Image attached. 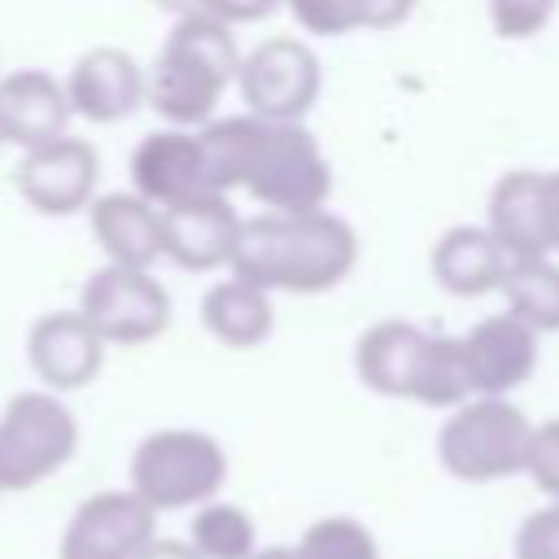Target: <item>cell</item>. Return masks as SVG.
<instances>
[{
    "mask_svg": "<svg viewBox=\"0 0 559 559\" xmlns=\"http://www.w3.org/2000/svg\"><path fill=\"white\" fill-rule=\"evenodd\" d=\"M201 140L227 197L245 188L262 210L280 214L323 210L332 197V162L301 122H271L245 109L205 122Z\"/></svg>",
    "mask_w": 559,
    "mask_h": 559,
    "instance_id": "obj_1",
    "label": "cell"
},
{
    "mask_svg": "<svg viewBox=\"0 0 559 559\" xmlns=\"http://www.w3.org/2000/svg\"><path fill=\"white\" fill-rule=\"evenodd\" d=\"M354 266H358V231L336 210L323 205L301 214L262 210L258 218H245L227 271L262 284L266 293L314 297L345 284Z\"/></svg>",
    "mask_w": 559,
    "mask_h": 559,
    "instance_id": "obj_2",
    "label": "cell"
},
{
    "mask_svg": "<svg viewBox=\"0 0 559 559\" xmlns=\"http://www.w3.org/2000/svg\"><path fill=\"white\" fill-rule=\"evenodd\" d=\"M231 31L236 26L210 13L175 17L148 70V105L166 127H205L218 118V105L227 87H236L245 61Z\"/></svg>",
    "mask_w": 559,
    "mask_h": 559,
    "instance_id": "obj_3",
    "label": "cell"
},
{
    "mask_svg": "<svg viewBox=\"0 0 559 559\" xmlns=\"http://www.w3.org/2000/svg\"><path fill=\"white\" fill-rule=\"evenodd\" d=\"M528 415L511 397H467L437 432V463L463 485H493L528 467Z\"/></svg>",
    "mask_w": 559,
    "mask_h": 559,
    "instance_id": "obj_4",
    "label": "cell"
},
{
    "mask_svg": "<svg viewBox=\"0 0 559 559\" xmlns=\"http://www.w3.org/2000/svg\"><path fill=\"white\" fill-rule=\"evenodd\" d=\"M227 485V450L201 428H157L131 450V489L162 511H192Z\"/></svg>",
    "mask_w": 559,
    "mask_h": 559,
    "instance_id": "obj_5",
    "label": "cell"
},
{
    "mask_svg": "<svg viewBox=\"0 0 559 559\" xmlns=\"http://www.w3.org/2000/svg\"><path fill=\"white\" fill-rule=\"evenodd\" d=\"M79 454V419L52 389L13 393L0 411V485L26 493Z\"/></svg>",
    "mask_w": 559,
    "mask_h": 559,
    "instance_id": "obj_6",
    "label": "cell"
},
{
    "mask_svg": "<svg viewBox=\"0 0 559 559\" xmlns=\"http://www.w3.org/2000/svg\"><path fill=\"white\" fill-rule=\"evenodd\" d=\"M236 92L249 114L271 122H301L323 92V61L297 35H271L240 61Z\"/></svg>",
    "mask_w": 559,
    "mask_h": 559,
    "instance_id": "obj_7",
    "label": "cell"
},
{
    "mask_svg": "<svg viewBox=\"0 0 559 559\" xmlns=\"http://www.w3.org/2000/svg\"><path fill=\"white\" fill-rule=\"evenodd\" d=\"M79 310L109 345L122 349L148 345L170 328V293L148 266H96L79 288Z\"/></svg>",
    "mask_w": 559,
    "mask_h": 559,
    "instance_id": "obj_8",
    "label": "cell"
},
{
    "mask_svg": "<svg viewBox=\"0 0 559 559\" xmlns=\"http://www.w3.org/2000/svg\"><path fill=\"white\" fill-rule=\"evenodd\" d=\"M96 183H100V153L92 140H83L74 131H66L48 144L22 148L17 170H13L17 197L44 218L83 214L96 201Z\"/></svg>",
    "mask_w": 559,
    "mask_h": 559,
    "instance_id": "obj_9",
    "label": "cell"
},
{
    "mask_svg": "<svg viewBox=\"0 0 559 559\" xmlns=\"http://www.w3.org/2000/svg\"><path fill=\"white\" fill-rule=\"evenodd\" d=\"M131 188L157 210L192 205L205 197H227L214 179L201 127H157L131 153Z\"/></svg>",
    "mask_w": 559,
    "mask_h": 559,
    "instance_id": "obj_10",
    "label": "cell"
},
{
    "mask_svg": "<svg viewBox=\"0 0 559 559\" xmlns=\"http://www.w3.org/2000/svg\"><path fill=\"white\" fill-rule=\"evenodd\" d=\"M157 537V511L127 485L100 489L74 507L61 528L57 559H135Z\"/></svg>",
    "mask_w": 559,
    "mask_h": 559,
    "instance_id": "obj_11",
    "label": "cell"
},
{
    "mask_svg": "<svg viewBox=\"0 0 559 559\" xmlns=\"http://www.w3.org/2000/svg\"><path fill=\"white\" fill-rule=\"evenodd\" d=\"M105 354H109V341L92 328V319L79 306L48 310L26 332V362L39 376V384L52 393L87 389L100 376Z\"/></svg>",
    "mask_w": 559,
    "mask_h": 559,
    "instance_id": "obj_12",
    "label": "cell"
},
{
    "mask_svg": "<svg viewBox=\"0 0 559 559\" xmlns=\"http://www.w3.org/2000/svg\"><path fill=\"white\" fill-rule=\"evenodd\" d=\"M459 341H463V362H467L472 397H511L537 371L542 332L528 328L511 310L472 323Z\"/></svg>",
    "mask_w": 559,
    "mask_h": 559,
    "instance_id": "obj_13",
    "label": "cell"
},
{
    "mask_svg": "<svg viewBox=\"0 0 559 559\" xmlns=\"http://www.w3.org/2000/svg\"><path fill=\"white\" fill-rule=\"evenodd\" d=\"M66 92H70L74 118L114 127L148 100V70L127 48L96 44L83 57H74V66L66 74Z\"/></svg>",
    "mask_w": 559,
    "mask_h": 559,
    "instance_id": "obj_14",
    "label": "cell"
},
{
    "mask_svg": "<svg viewBox=\"0 0 559 559\" xmlns=\"http://www.w3.org/2000/svg\"><path fill=\"white\" fill-rule=\"evenodd\" d=\"M245 218L231 210V197H205L192 205L162 210V240L166 262L179 271H223L236 258Z\"/></svg>",
    "mask_w": 559,
    "mask_h": 559,
    "instance_id": "obj_15",
    "label": "cell"
},
{
    "mask_svg": "<svg viewBox=\"0 0 559 559\" xmlns=\"http://www.w3.org/2000/svg\"><path fill=\"white\" fill-rule=\"evenodd\" d=\"M74 105L66 92V79H52L39 66H22L0 79V131L17 148L48 144L70 131Z\"/></svg>",
    "mask_w": 559,
    "mask_h": 559,
    "instance_id": "obj_16",
    "label": "cell"
},
{
    "mask_svg": "<svg viewBox=\"0 0 559 559\" xmlns=\"http://www.w3.org/2000/svg\"><path fill=\"white\" fill-rule=\"evenodd\" d=\"M511 262L515 258L498 245V236L489 227H476V223L445 227L428 249V271L437 280V288H445L450 297L502 293Z\"/></svg>",
    "mask_w": 559,
    "mask_h": 559,
    "instance_id": "obj_17",
    "label": "cell"
},
{
    "mask_svg": "<svg viewBox=\"0 0 559 559\" xmlns=\"http://www.w3.org/2000/svg\"><path fill=\"white\" fill-rule=\"evenodd\" d=\"M87 223H92V236H96L105 262L153 271V262L166 258L162 210L153 201H144L135 188L131 192H100L87 205Z\"/></svg>",
    "mask_w": 559,
    "mask_h": 559,
    "instance_id": "obj_18",
    "label": "cell"
},
{
    "mask_svg": "<svg viewBox=\"0 0 559 559\" xmlns=\"http://www.w3.org/2000/svg\"><path fill=\"white\" fill-rule=\"evenodd\" d=\"M485 227L498 236V245L511 258H546L550 231H546V170H507L489 188V218Z\"/></svg>",
    "mask_w": 559,
    "mask_h": 559,
    "instance_id": "obj_19",
    "label": "cell"
},
{
    "mask_svg": "<svg viewBox=\"0 0 559 559\" xmlns=\"http://www.w3.org/2000/svg\"><path fill=\"white\" fill-rule=\"evenodd\" d=\"M432 332H424L419 323L406 319H380L371 323L358 341H354V376L362 389L380 393V397H402L411 402L415 393V371L424 358Z\"/></svg>",
    "mask_w": 559,
    "mask_h": 559,
    "instance_id": "obj_20",
    "label": "cell"
},
{
    "mask_svg": "<svg viewBox=\"0 0 559 559\" xmlns=\"http://www.w3.org/2000/svg\"><path fill=\"white\" fill-rule=\"evenodd\" d=\"M201 323L223 349H258L275 332V293L227 271L201 297Z\"/></svg>",
    "mask_w": 559,
    "mask_h": 559,
    "instance_id": "obj_21",
    "label": "cell"
},
{
    "mask_svg": "<svg viewBox=\"0 0 559 559\" xmlns=\"http://www.w3.org/2000/svg\"><path fill=\"white\" fill-rule=\"evenodd\" d=\"M502 297H507V310L520 314L542 336L559 332V262H555V253L515 258L502 280Z\"/></svg>",
    "mask_w": 559,
    "mask_h": 559,
    "instance_id": "obj_22",
    "label": "cell"
},
{
    "mask_svg": "<svg viewBox=\"0 0 559 559\" xmlns=\"http://www.w3.org/2000/svg\"><path fill=\"white\" fill-rule=\"evenodd\" d=\"M472 397V380H467V362H463V341L432 332L415 371V393L411 402L432 406V411H454Z\"/></svg>",
    "mask_w": 559,
    "mask_h": 559,
    "instance_id": "obj_23",
    "label": "cell"
},
{
    "mask_svg": "<svg viewBox=\"0 0 559 559\" xmlns=\"http://www.w3.org/2000/svg\"><path fill=\"white\" fill-rule=\"evenodd\" d=\"M188 542L201 559H253L262 546H258V524L245 507L236 502H205L192 511V524H188Z\"/></svg>",
    "mask_w": 559,
    "mask_h": 559,
    "instance_id": "obj_24",
    "label": "cell"
},
{
    "mask_svg": "<svg viewBox=\"0 0 559 559\" xmlns=\"http://www.w3.org/2000/svg\"><path fill=\"white\" fill-rule=\"evenodd\" d=\"M297 559H380V546H376V533L362 520L323 515L301 533Z\"/></svg>",
    "mask_w": 559,
    "mask_h": 559,
    "instance_id": "obj_25",
    "label": "cell"
},
{
    "mask_svg": "<svg viewBox=\"0 0 559 559\" xmlns=\"http://www.w3.org/2000/svg\"><path fill=\"white\" fill-rule=\"evenodd\" d=\"M485 9H489L493 35L520 44V39H533L550 26L559 0H485Z\"/></svg>",
    "mask_w": 559,
    "mask_h": 559,
    "instance_id": "obj_26",
    "label": "cell"
},
{
    "mask_svg": "<svg viewBox=\"0 0 559 559\" xmlns=\"http://www.w3.org/2000/svg\"><path fill=\"white\" fill-rule=\"evenodd\" d=\"M419 0H336L341 35L349 31H393L415 13Z\"/></svg>",
    "mask_w": 559,
    "mask_h": 559,
    "instance_id": "obj_27",
    "label": "cell"
},
{
    "mask_svg": "<svg viewBox=\"0 0 559 559\" xmlns=\"http://www.w3.org/2000/svg\"><path fill=\"white\" fill-rule=\"evenodd\" d=\"M515 559H559V502L555 498L520 520Z\"/></svg>",
    "mask_w": 559,
    "mask_h": 559,
    "instance_id": "obj_28",
    "label": "cell"
},
{
    "mask_svg": "<svg viewBox=\"0 0 559 559\" xmlns=\"http://www.w3.org/2000/svg\"><path fill=\"white\" fill-rule=\"evenodd\" d=\"M528 480L559 502V419H546L533 428V445H528Z\"/></svg>",
    "mask_w": 559,
    "mask_h": 559,
    "instance_id": "obj_29",
    "label": "cell"
},
{
    "mask_svg": "<svg viewBox=\"0 0 559 559\" xmlns=\"http://www.w3.org/2000/svg\"><path fill=\"white\" fill-rule=\"evenodd\" d=\"M275 4H284V0H201V13H210L227 26H249V22L271 17Z\"/></svg>",
    "mask_w": 559,
    "mask_h": 559,
    "instance_id": "obj_30",
    "label": "cell"
},
{
    "mask_svg": "<svg viewBox=\"0 0 559 559\" xmlns=\"http://www.w3.org/2000/svg\"><path fill=\"white\" fill-rule=\"evenodd\" d=\"M135 559H201L188 537H153Z\"/></svg>",
    "mask_w": 559,
    "mask_h": 559,
    "instance_id": "obj_31",
    "label": "cell"
},
{
    "mask_svg": "<svg viewBox=\"0 0 559 559\" xmlns=\"http://www.w3.org/2000/svg\"><path fill=\"white\" fill-rule=\"evenodd\" d=\"M546 231L550 253H559V170H546Z\"/></svg>",
    "mask_w": 559,
    "mask_h": 559,
    "instance_id": "obj_32",
    "label": "cell"
},
{
    "mask_svg": "<svg viewBox=\"0 0 559 559\" xmlns=\"http://www.w3.org/2000/svg\"><path fill=\"white\" fill-rule=\"evenodd\" d=\"M157 9H166V13H175V17H183V13H201V0H153Z\"/></svg>",
    "mask_w": 559,
    "mask_h": 559,
    "instance_id": "obj_33",
    "label": "cell"
},
{
    "mask_svg": "<svg viewBox=\"0 0 559 559\" xmlns=\"http://www.w3.org/2000/svg\"><path fill=\"white\" fill-rule=\"evenodd\" d=\"M253 559H297V546H262Z\"/></svg>",
    "mask_w": 559,
    "mask_h": 559,
    "instance_id": "obj_34",
    "label": "cell"
},
{
    "mask_svg": "<svg viewBox=\"0 0 559 559\" xmlns=\"http://www.w3.org/2000/svg\"><path fill=\"white\" fill-rule=\"evenodd\" d=\"M4 144H9V140H4V131H0V148H4Z\"/></svg>",
    "mask_w": 559,
    "mask_h": 559,
    "instance_id": "obj_35",
    "label": "cell"
},
{
    "mask_svg": "<svg viewBox=\"0 0 559 559\" xmlns=\"http://www.w3.org/2000/svg\"><path fill=\"white\" fill-rule=\"evenodd\" d=\"M0 498H4V485H0Z\"/></svg>",
    "mask_w": 559,
    "mask_h": 559,
    "instance_id": "obj_36",
    "label": "cell"
},
{
    "mask_svg": "<svg viewBox=\"0 0 559 559\" xmlns=\"http://www.w3.org/2000/svg\"><path fill=\"white\" fill-rule=\"evenodd\" d=\"M284 4H293V0H284Z\"/></svg>",
    "mask_w": 559,
    "mask_h": 559,
    "instance_id": "obj_37",
    "label": "cell"
}]
</instances>
